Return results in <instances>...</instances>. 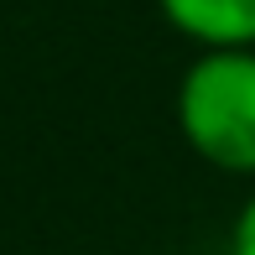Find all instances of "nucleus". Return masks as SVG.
Returning <instances> with one entry per match:
<instances>
[{"instance_id":"f257e3e1","label":"nucleus","mask_w":255,"mask_h":255,"mask_svg":"<svg viewBox=\"0 0 255 255\" xmlns=\"http://www.w3.org/2000/svg\"><path fill=\"white\" fill-rule=\"evenodd\" d=\"M177 135L203 167L255 177V47L193 52L177 78Z\"/></svg>"},{"instance_id":"7ed1b4c3","label":"nucleus","mask_w":255,"mask_h":255,"mask_svg":"<svg viewBox=\"0 0 255 255\" xmlns=\"http://www.w3.org/2000/svg\"><path fill=\"white\" fill-rule=\"evenodd\" d=\"M229 255H255V193L229 219Z\"/></svg>"},{"instance_id":"f03ea898","label":"nucleus","mask_w":255,"mask_h":255,"mask_svg":"<svg viewBox=\"0 0 255 255\" xmlns=\"http://www.w3.org/2000/svg\"><path fill=\"white\" fill-rule=\"evenodd\" d=\"M156 10L198 52L255 47V0H156Z\"/></svg>"}]
</instances>
